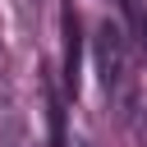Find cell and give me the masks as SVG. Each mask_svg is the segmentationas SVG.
<instances>
[{"label":"cell","mask_w":147,"mask_h":147,"mask_svg":"<svg viewBox=\"0 0 147 147\" xmlns=\"http://www.w3.org/2000/svg\"><path fill=\"white\" fill-rule=\"evenodd\" d=\"M96 74H101V87H106V101L129 115L133 106V55H129V41H124V28L119 23H101L96 28Z\"/></svg>","instance_id":"1"},{"label":"cell","mask_w":147,"mask_h":147,"mask_svg":"<svg viewBox=\"0 0 147 147\" xmlns=\"http://www.w3.org/2000/svg\"><path fill=\"white\" fill-rule=\"evenodd\" d=\"M142 32H147V14H142Z\"/></svg>","instance_id":"2"}]
</instances>
